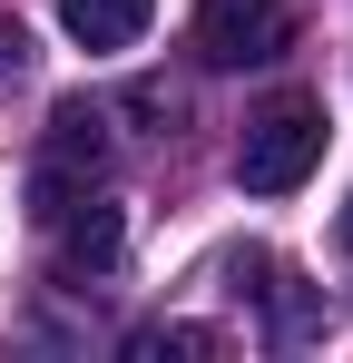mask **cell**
<instances>
[{
	"label": "cell",
	"instance_id": "6da1fadb",
	"mask_svg": "<svg viewBox=\"0 0 353 363\" xmlns=\"http://www.w3.org/2000/svg\"><path fill=\"white\" fill-rule=\"evenodd\" d=\"M324 108L314 99H275V108H255L245 138H235V186L245 196H294V186L324 167Z\"/></svg>",
	"mask_w": 353,
	"mask_h": 363
},
{
	"label": "cell",
	"instance_id": "7a4b0ae2",
	"mask_svg": "<svg viewBox=\"0 0 353 363\" xmlns=\"http://www.w3.org/2000/svg\"><path fill=\"white\" fill-rule=\"evenodd\" d=\"M196 50L216 69H275L294 50V10L285 0H196Z\"/></svg>",
	"mask_w": 353,
	"mask_h": 363
},
{
	"label": "cell",
	"instance_id": "3957f363",
	"mask_svg": "<svg viewBox=\"0 0 353 363\" xmlns=\"http://www.w3.org/2000/svg\"><path fill=\"white\" fill-rule=\"evenodd\" d=\"M50 226H59V265H69V275H108V265H118V245H128L118 206H108V196H89V186L59 206Z\"/></svg>",
	"mask_w": 353,
	"mask_h": 363
},
{
	"label": "cell",
	"instance_id": "277c9868",
	"mask_svg": "<svg viewBox=\"0 0 353 363\" xmlns=\"http://www.w3.org/2000/svg\"><path fill=\"white\" fill-rule=\"evenodd\" d=\"M157 20V0H59V30L79 50H138Z\"/></svg>",
	"mask_w": 353,
	"mask_h": 363
},
{
	"label": "cell",
	"instance_id": "5b68a950",
	"mask_svg": "<svg viewBox=\"0 0 353 363\" xmlns=\"http://www.w3.org/2000/svg\"><path fill=\"white\" fill-rule=\"evenodd\" d=\"M128 354H216V334H206V324H147Z\"/></svg>",
	"mask_w": 353,
	"mask_h": 363
},
{
	"label": "cell",
	"instance_id": "8992f818",
	"mask_svg": "<svg viewBox=\"0 0 353 363\" xmlns=\"http://www.w3.org/2000/svg\"><path fill=\"white\" fill-rule=\"evenodd\" d=\"M20 69H30V40H20V20H0V89H10Z\"/></svg>",
	"mask_w": 353,
	"mask_h": 363
},
{
	"label": "cell",
	"instance_id": "52a82bcc",
	"mask_svg": "<svg viewBox=\"0 0 353 363\" xmlns=\"http://www.w3.org/2000/svg\"><path fill=\"white\" fill-rule=\"evenodd\" d=\"M344 255H353V206H344Z\"/></svg>",
	"mask_w": 353,
	"mask_h": 363
}]
</instances>
